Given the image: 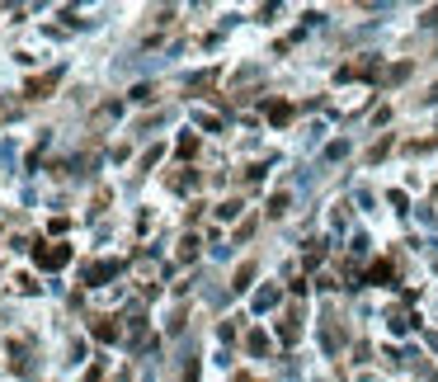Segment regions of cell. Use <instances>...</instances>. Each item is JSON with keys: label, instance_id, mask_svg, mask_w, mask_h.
Returning <instances> with one entry per match:
<instances>
[{"label": "cell", "instance_id": "cell-1", "mask_svg": "<svg viewBox=\"0 0 438 382\" xmlns=\"http://www.w3.org/2000/svg\"><path fill=\"white\" fill-rule=\"evenodd\" d=\"M33 260H38V269H62L66 260H71V246H33Z\"/></svg>", "mask_w": 438, "mask_h": 382}, {"label": "cell", "instance_id": "cell-2", "mask_svg": "<svg viewBox=\"0 0 438 382\" xmlns=\"http://www.w3.org/2000/svg\"><path fill=\"white\" fill-rule=\"evenodd\" d=\"M57 80H62V71H47V76L29 80V90H24V95H29V99H47L52 90H57Z\"/></svg>", "mask_w": 438, "mask_h": 382}, {"label": "cell", "instance_id": "cell-3", "mask_svg": "<svg viewBox=\"0 0 438 382\" xmlns=\"http://www.w3.org/2000/svg\"><path fill=\"white\" fill-rule=\"evenodd\" d=\"M269 123H273V127H288V123H292V104L273 99V104H269Z\"/></svg>", "mask_w": 438, "mask_h": 382}, {"label": "cell", "instance_id": "cell-4", "mask_svg": "<svg viewBox=\"0 0 438 382\" xmlns=\"http://www.w3.org/2000/svg\"><path fill=\"white\" fill-rule=\"evenodd\" d=\"M113 274H118V265H90V269H85V284H109Z\"/></svg>", "mask_w": 438, "mask_h": 382}, {"label": "cell", "instance_id": "cell-5", "mask_svg": "<svg viewBox=\"0 0 438 382\" xmlns=\"http://www.w3.org/2000/svg\"><path fill=\"white\" fill-rule=\"evenodd\" d=\"M245 350H250V354H269L273 345H269V335H264V331H250V335H245Z\"/></svg>", "mask_w": 438, "mask_h": 382}, {"label": "cell", "instance_id": "cell-6", "mask_svg": "<svg viewBox=\"0 0 438 382\" xmlns=\"http://www.w3.org/2000/svg\"><path fill=\"white\" fill-rule=\"evenodd\" d=\"M269 307H278V288H259L255 293V312H269Z\"/></svg>", "mask_w": 438, "mask_h": 382}, {"label": "cell", "instance_id": "cell-7", "mask_svg": "<svg viewBox=\"0 0 438 382\" xmlns=\"http://www.w3.org/2000/svg\"><path fill=\"white\" fill-rule=\"evenodd\" d=\"M250 284H255V265H240V269H236V284H231V288H236V293H245Z\"/></svg>", "mask_w": 438, "mask_h": 382}, {"label": "cell", "instance_id": "cell-8", "mask_svg": "<svg viewBox=\"0 0 438 382\" xmlns=\"http://www.w3.org/2000/svg\"><path fill=\"white\" fill-rule=\"evenodd\" d=\"M368 279H373V284H392V265H387V260H377L373 269H368Z\"/></svg>", "mask_w": 438, "mask_h": 382}, {"label": "cell", "instance_id": "cell-9", "mask_svg": "<svg viewBox=\"0 0 438 382\" xmlns=\"http://www.w3.org/2000/svg\"><path fill=\"white\" fill-rule=\"evenodd\" d=\"M94 340H118V321H99V326H94Z\"/></svg>", "mask_w": 438, "mask_h": 382}, {"label": "cell", "instance_id": "cell-10", "mask_svg": "<svg viewBox=\"0 0 438 382\" xmlns=\"http://www.w3.org/2000/svg\"><path fill=\"white\" fill-rule=\"evenodd\" d=\"M283 212H288V193H273L269 198V217H283Z\"/></svg>", "mask_w": 438, "mask_h": 382}, {"label": "cell", "instance_id": "cell-11", "mask_svg": "<svg viewBox=\"0 0 438 382\" xmlns=\"http://www.w3.org/2000/svg\"><path fill=\"white\" fill-rule=\"evenodd\" d=\"M94 156H71V175H90Z\"/></svg>", "mask_w": 438, "mask_h": 382}, {"label": "cell", "instance_id": "cell-12", "mask_svg": "<svg viewBox=\"0 0 438 382\" xmlns=\"http://www.w3.org/2000/svg\"><path fill=\"white\" fill-rule=\"evenodd\" d=\"M217 217H221V222H236V217H240V203H236V198H231V203H221Z\"/></svg>", "mask_w": 438, "mask_h": 382}, {"label": "cell", "instance_id": "cell-13", "mask_svg": "<svg viewBox=\"0 0 438 382\" xmlns=\"http://www.w3.org/2000/svg\"><path fill=\"white\" fill-rule=\"evenodd\" d=\"M387 151H392V137H382V142H377V146H373V151H368V160H373V165H377V160L387 156Z\"/></svg>", "mask_w": 438, "mask_h": 382}, {"label": "cell", "instance_id": "cell-14", "mask_svg": "<svg viewBox=\"0 0 438 382\" xmlns=\"http://www.w3.org/2000/svg\"><path fill=\"white\" fill-rule=\"evenodd\" d=\"M193 151H198V137H188L184 132V137H179V156H193Z\"/></svg>", "mask_w": 438, "mask_h": 382}, {"label": "cell", "instance_id": "cell-15", "mask_svg": "<svg viewBox=\"0 0 438 382\" xmlns=\"http://www.w3.org/2000/svg\"><path fill=\"white\" fill-rule=\"evenodd\" d=\"M326 156H330V160H340V156H349V142H330V146H326Z\"/></svg>", "mask_w": 438, "mask_h": 382}, {"label": "cell", "instance_id": "cell-16", "mask_svg": "<svg viewBox=\"0 0 438 382\" xmlns=\"http://www.w3.org/2000/svg\"><path fill=\"white\" fill-rule=\"evenodd\" d=\"M278 335L288 340V345H292V340H297V321H283V326H278Z\"/></svg>", "mask_w": 438, "mask_h": 382}, {"label": "cell", "instance_id": "cell-17", "mask_svg": "<svg viewBox=\"0 0 438 382\" xmlns=\"http://www.w3.org/2000/svg\"><path fill=\"white\" fill-rule=\"evenodd\" d=\"M406 76H410V66L401 62V66H392V76H387V80H392V85H401V80H406Z\"/></svg>", "mask_w": 438, "mask_h": 382}, {"label": "cell", "instance_id": "cell-18", "mask_svg": "<svg viewBox=\"0 0 438 382\" xmlns=\"http://www.w3.org/2000/svg\"><path fill=\"white\" fill-rule=\"evenodd\" d=\"M184 382H198V368H193V364L184 368Z\"/></svg>", "mask_w": 438, "mask_h": 382}, {"label": "cell", "instance_id": "cell-19", "mask_svg": "<svg viewBox=\"0 0 438 382\" xmlns=\"http://www.w3.org/2000/svg\"><path fill=\"white\" fill-rule=\"evenodd\" d=\"M424 24H438V5H434V10H429V15H424Z\"/></svg>", "mask_w": 438, "mask_h": 382}, {"label": "cell", "instance_id": "cell-20", "mask_svg": "<svg viewBox=\"0 0 438 382\" xmlns=\"http://www.w3.org/2000/svg\"><path fill=\"white\" fill-rule=\"evenodd\" d=\"M236 382H250V378H236Z\"/></svg>", "mask_w": 438, "mask_h": 382}]
</instances>
